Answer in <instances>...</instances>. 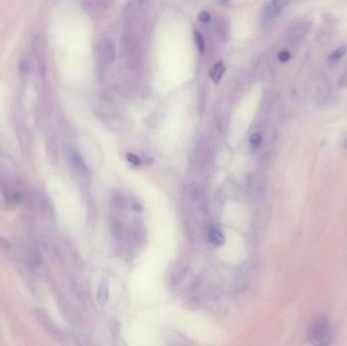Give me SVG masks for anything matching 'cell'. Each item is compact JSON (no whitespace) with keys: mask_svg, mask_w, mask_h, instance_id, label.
<instances>
[{"mask_svg":"<svg viewBox=\"0 0 347 346\" xmlns=\"http://www.w3.org/2000/svg\"><path fill=\"white\" fill-rule=\"evenodd\" d=\"M308 340L313 345H328L332 339V328L326 317H318L308 328Z\"/></svg>","mask_w":347,"mask_h":346,"instance_id":"obj_1","label":"cell"},{"mask_svg":"<svg viewBox=\"0 0 347 346\" xmlns=\"http://www.w3.org/2000/svg\"><path fill=\"white\" fill-rule=\"evenodd\" d=\"M98 57L103 65H110L115 60V46L109 39H102L98 44Z\"/></svg>","mask_w":347,"mask_h":346,"instance_id":"obj_2","label":"cell"},{"mask_svg":"<svg viewBox=\"0 0 347 346\" xmlns=\"http://www.w3.org/2000/svg\"><path fill=\"white\" fill-rule=\"evenodd\" d=\"M289 0H272L263 9V19L265 21H271L275 19L281 13V11L287 6Z\"/></svg>","mask_w":347,"mask_h":346,"instance_id":"obj_3","label":"cell"},{"mask_svg":"<svg viewBox=\"0 0 347 346\" xmlns=\"http://www.w3.org/2000/svg\"><path fill=\"white\" fill-rule=\"evenodd\" d=\"M224 65L223 62H218V63H215L211 69H210V72H209V74H210V77L211 79L215 82V83H219L221 81V79L223 78V74H224Z\"/></svg>","mask_w":347,"mask_h":346,"instance_id":"obj_4","label":"cell"},{"mask_svg":"<svg viewBox=\"0 0 347 346\" xmlns=\"http://www.w3.org/2000/svg\"><path fill=\"white\" fill-rule=\"evenodd\" d=\"M109 292H108V284L106 281L102 282V284L99 285V293H98V298L100 304H106V301L108 299Z\"/></svg>","mask_w":347,"mask_h":346,"instance_id":"obj_5","label":"cell"},{"mask_svg":"<svg viewBox=\"0 0 347 346\" xmlns=\"http://www.w3.org/2000/svg\"><path fill=\"white\" fill-rule=\"evenodd\" d=\"M209 239H210V242L213 245H216V246L223 243V237L222 233L216 228H212L210 230V232H209Z\"/></svg>","mask_w":347,"mask_h":346,"instance_id":"obj_6","label":"cell"},{"mask_svg":"<svg viewBox=\"0 0 347 346\" xmlns=\"http://www.w3.org/2000/svg\"><path fill=\"white\" fill-rule=\"evenodd\" d=\"M345 52H346V50H345L344 47H340V48L336 49L333 53H332L329 56V61L331 63H336L341 58V57L345 54Z\"/></svg>","mask_w":347,"mask_h":346,"instance_id":"obj_7","label":"cell"},{"mask_svg":"<svg viewBox=\"0 0 347 346\" xmlns=\"http://www.w3.org/2000/svg\"><path fill=\"white\" fill-rule=\"evenodd\" d=\"M195 42H196V45H197L199 52L201 54H203L204 49H205V42H204L203 37H202V35L199 32H195Z\"/></svg>","mask_w":347,"mask_h":346,"instance_id":"obj_8","label":"cell"},{"mask_svg":"<svg viewBox=\"0 0 347 346\" xmlns=\"http://www.w3.org/2000/svg\"><path fill=\"white\" fill-rule=\"evenodd\" d=\"M262 142V137L259 133H254L251 137V144L254 148H258L260 146H261Z\"/></svg>","mask_w":347,"mask_h":346,"instance_id":"obj_9","label":"cell"},{"mask_svg":"<svg viewBox=\"0 0 347 346\" xmlns=\"http://www.w3.org/2000/svg\"><path fill=\"white\" fill-rule=\"evenodd\" d=\"M199 21L201 23H203V24H207L209 21H210V14L206 11H203V12H201L199 14Z\"/></svg>","mask_w":347,"mask_h":346,"instance_id":"obj_10","label":"cell"},{"mask_svg":"<svg viewBox=\"0 0 347 346\" xmlns=\"http://www.w3.org/2000/svg\"><path fill=\"white\" fill-rule=\"evenodd\" d=\"M278 58L280 61H287L289 58H291V55H289V53L287 51H282L279 53L278 55Z\"/></svg>","mask_w":347,"mask_h":346,"instance_id":"obj_11","label":"cell"},{"mask_svg":"<svg viewBox=\"0 0 347 346\" xmlns=\"http://www.w3.org/2000/svg\"><path fill=\"white\" fill-rule=\"evenodd\" d=\"M344 147L347 148V138H346L345 141H344Z\"/></svg>","mask_w":347,"mask_h":346,"instance_id":"obj_12","label":"cell"},{"mask_svg":"<svg viewBox=\"0 0 347 346\" xmlns=\"http://www.w3.org/2000/svg\"><path fill=\"white\" fill-rule=\"evenodd\" d=\"M223 1H224V2H227V1H228V0H223Z\"/></svg>","mask_w":347,"mask_h":346,"instance_id":"obj_13","label":"cell"}]
</instances>
